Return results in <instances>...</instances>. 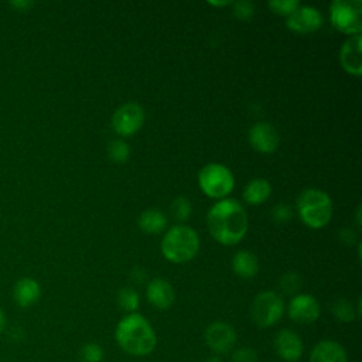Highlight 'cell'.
Returning a JSON list of instances; mask_svg holds the SVG:
<instances>
[{"label": "cell", "instance_id": "6da1fadb", "mask_svg": "<svg viewBox=\"0 0 362 362\" xmlns=\"http://www.w3.org/2000/svg\"><path fill=\"white\" fill-rule=\"evenodd\" d=\"M206 225L211 236L218 243L233 246L245 238L249 228V218L239 201L223 198L208 209Z\"/></svg>", "mask_w": 362, "mask_h": 362}, {"label": "cell", "instance_id": "7a4b0ae2", "mask_svg": "<svg viewBox=\"0 0 362 362\" xmlns=\"http://www.w3.org/2000/svg\"><path fill=\"white\" fill-rule=\"evenodd\" d=\"M115 339L122 351L132 356H146L157 345V335L146 317L139 313L126 314L115 328Z\"/></svg>", "mask_w": 362, "mask_h": 362}, {"label": "cell", "instance_id": "3957f363", "mask_svg": "<svg viewBox=\"0 0 362 362\" xmlns=\"http://www.w3.org/2000/svg\"><path fill=\"white\" fill-rule=\"evenodd\" d=\"M296 209L304 225L311 229H321L332 218V199L320 188H307L300 192Z\"/></svg>", "mask_w": 362, "mask_h": 362}, {"label": "cell", "instance_id": "277c9868", "mask_svg": "<svg viewBox=\"0 0 362 362\" xmlns=\"http://www.w3.org/2000/svg\"><path fill=\"white\" fill-rule=\"evenodd\" d=\"M198 250L199 236L195 229L185 225L171 226L161 240V253L171 263H187L197 256Z\"/></svg>", "mask_w": 362, "mask_h": 362}, {"label": "cell", "instance_id": "5b68a950", "mask_svg": "<svg viewBox=\"0 0 362 362\" xmlns=\"http://www.w3.org/2000/svg\"><path fill=\"white\" fill-rule=\"evenodd\" d=\"M198 185L206 197L223 199L232 192L235 177L226 165L221 163H209L199 170Z\"/></svg>", "mask_w": 362, "mask_h": 362}, {"label": "cell", "instance_id": "8992f818", "mask_svg": "<svg viewBox=\"0 0 362 362\" xmlns=\"http://www.w3.org/2000/svg\"><path fill=\"white\" fill-rule=\"evenodd\" d=\"M331 24L341 33L358 35L362 31V1L334 0L329 4Z\"/></svg>", "mask_w": 362, "mask_h": 362}, {"label": "cell", "instance_id": "52a82bcc", "mask_svg": "<svg viewBox=\"0 0 362 362\" xmlns=\"http://www.w3.org/2000/svg\"><path fill=\"white\" fill-rule=\"evenodd\" d=\"M284 313L283 298L270 290L260 291L252 301L250 315L253 322L260 328H269L277 324Z\"/></svg>", "mask_w": 362, "mask_h": 362}, {"label": "cell", "instance_id": "ba28073f", "mask_svg": "<svg viewBox=\"0 0 362 362\" xmlns=\"http://www.w3.org/2000/svg\"><path fill=\"white\" fill-rule=\"evenodd\" d=\"M144 117V109L139 103L126 102L115 110L110 119V124L115 133L129 137L141 129Z\"/></svg>", "mask_w": 362, "mask_h": 362}, {"label": "cell", "instance_id": "9c48e42d", "mask_svg": "<svg viewBox=\"0 0 362 362\" xmlns=\"http://www.w3.org/2000/svg\"><path fill=\"white\" fill-rule=\"evenodd\" d=\"M205 342L208 348L215 352V355H222L230 352L238 341L235 328L225 321L211 322L204 332Z\"/></svg>", "mask_w": 362, "mask_h": 362}, {"label": "cell", "instance_id": "30bf717a", "mask_svg": "<svg viewBox=\"0 0 362 362\" xmlns=\"http://www.w3.org/2000/svg\"><path fill=\"white\" fill-rule=\"evenodd\" d=\"M324 23L321 11L313 6H298L286 18V25L288 30L297 34H308L317 31Z\"/></svg>", "mask_w": 362, "mask_h": 362}, {"label": "cell", "instance_id": "8fae6325", "mask_svg": "<svg viewBox=\"0 0 362 362\" xmlns=\"http://www.w3.org/2000/svg\"><path fill=\"white\" fill-rule=\"evenodd\" d=\"M288 317L297 324H313L321 314L317 298L311 294H296L287 307Z\"/></svg>", "mask_w": 362, "mask_h": 362}, {"label": "cell", "instance_id": "7c38bea8", "mask_svg": "<svg viewBox=\"0 0 362 362\" xmlns=\"http://www.w3.org/2000/svg\"><path fill=\"white\" fill-rule=\"evenodd\" d=\"M273 345L276 354L287 362L298 361L304 352V344L301 337L296 331L288 328H283L276 334Z\"/></svg>", "mask_w": 362, "mask_h": 362}, {"label": "cell", "instance_id": "4fadbf2b", "mask_svg": "<svg viewBox=\"0 0 362 362\" xmlns=\"http://www.w3.org/2000/svg\"><path fill=\"white\" fill-rule=\"evenodd\" d=\"M250 146L263 154H269L276 151L279 146V133L274 126L267 122H257L255 123L247 134Z\"/></svg>", "mask_w": 362, "mask_h": 362}, {"label": "cell", "instance_id": "5bb4252c", "mask_svg": "<svg viewBox=\"0 0 362 362\" xmlns=\"http://www.w3.org/2000/svg\"><path fill=\"white\" fill-rule=\"evenodd\" d=\"M339 62L349 75L359 76L362 74V37L351 35L339 49Z\"/></svg>", "mask_w": 362, "mask_h": 362}, {"label": "cell", "instance_id": "9a60e30c", "mask_svg": "<svg viewBox=\"0 0 362 362\" xmlns=\"http://www.w3.org/2000/svg\"><path fill=\"white\" fill-rule=\"evenodd\" d=\"M146 296L148 303L158 310L170 308L175 300L171 283L163 277H154L147 283Z\"/></svg>", "mask_w": 362, "mask_h": 362}, {"label": "cell", "instance_id": "2e32d148", "mask_svg": "<svg viewBox=\"0 0 362 362\" xmlns=\"http://www.w3.org/2000/svg\"><path fill=\"white\" fill-rule=\"evenodd\" d=\"M310 362H348V355L339 342L334 339H322L313 346Z\"/></svg>", "mask_w": 362, "mask_h": 362}, {"label": "cell", "instance_id": "e0dca14e", "mask_svg": "<svg viewBox=\"0 0 362 362\" xmlns=\"http://www.w3.org/2000/svg\"><path fill=\"white\" fill-rule=\"evenodd\" d=\"M41 297L40 283L33 277H21L14 283L13 298L21 308L34 305Z\"/></svg>", "mask_w": 362, "mask_h": 362}, {"label": "cell", "instance_id": "ac0fdd59", "mask_svg": "<svg viewBox=\"0 0 362 362\" xmlns=\"http://www.w3.org/2000/svg\"><path fill=\"white\" fill-rule=\"evenodd\" d=\"M232 269L242 279H252L259 272V259L249 250H239L232 257Z\"/></svg>", "mask_w": 362, "mask_h": 362}, {"label": "cell", "instance_id": "d6986e66", "mask_svg": "<svg viewBox=\"0 0 362 362\" xmlns=\"http://www.w3.org/2000/svg\"><path fill=\"white\" fill-rule=\"evenodd\" d=\"M272 194V185L266 178L257 177L250 180L243 189V199L249 205H260Z\"/></svg>", "mask_w": 362, "mask_h": 362}, {"label": "cell", "instance_id": "ffe728a7", "mask_svg": "<svg viewBox=\"0 0 362 362\" xmlns=\"http://www.w3.org/2000/svg\"><path fill=\"white\" fill-rule=\"evenodd\" d=\"M139 228L146 232V233H160L165 229L167 226V216L164 215V212H161L160 209L156 208H150V209H144L137 219Z\"/></svg>", "mask_w": 362, "mask_h": 362}, {"label": "cell", "instance_id": "44dd1931", "mask_svg": "<svg viewBox=\"0 0 362 362\" xmlns=\"http://www.w3.org/2000/svg\"><path fill=\"white\" fill-rule=\"evenodd\" d=\"M117 304L127 314L137 313V308L140 305V297L137 291L132 287H123L117 293Z\"/></svg>", "mask_w": 362, "mask_h": 362}, {"label": "cell", "instance_id": "7402d4cb", "mask_svg": "<svg viewBox=\"0 0 362 362\" xmlns=\"http://www.w3.org/2000/svg\"><path fill=\"white\" fill-rule=\"evenodd\" d=\"M331 313L341 322H351L358 318L354 304L345 298L335 300L331 305Z\"/></svg>", "mask_w": 362, "mask_h": 362}, {"label": "cell", "instance_id": "603a6c76", "mask_svg": "<svg viewBox=\"0 0 362 362\" xmlns=\"http://www.w3.org/2000/svg\"><path fill=\"white\" fill-rule=\"evenodd\" d=\"M107 156L113 163H126L130 156V147L124 140H112L107 146Z\"/></svg>", "mask_w": 362, "mask_h": 362}, {"label": "cell", "instance_id": "cb8c5ba5", "mask_svg": "<svg viewBox=\"0 0 362 362\" xmlns=\"http://www.w3.org/2000/svg\"><path fill=\"white\" fill-rule=\"evenodd\" d=\"M170 211L173 214V216L177 219V221H187L191 215V211H192V206H191V202L188 198L185 197H177L171 205H170Z\"/></svg>", "mask_w": 362, "mask_h": 362}, {"label": "cell", "instance_id": "d4e9b609", "mask_svg": "<svg viewBox=\"0 0 362 362\" xmlns=\"http://www.w3.org/2000/svg\"><path fill=\"white\" fill-rule=\"evenodd\" d=\"M300 287H301V279L297 273L288 272V273L283 274L279 280V288L284 294H288V296L297 294Z\"/></svg>", "mask_w": 362, "mask_h": 362}, {"label": "cell", "instance_id": "484cf974", "mask_svg": "<svg viewBox=\"0 0 362 362\" xmlns=\"http://www.w3.org/2000/svg\"><path fill=\"white\" fill-rule=\"evenodd\" d=\"M81 362H102L103 361V349L96 342H86L82 345L79 351Z\"/></svg>", "mask_w": 362, "mask_h": 362}, {"label": "cell", "instance_id": "4316f807", "mask_svg": "<svg viewBox=\"0 0 362 362\" xmlns=\"http://www.w3.org/2000/svg\"><path fill=\"white\" fill-rule=\"evenodd\" d=\"M267 6L276 14L287 17L300 6V1H297V0H272L267 3Z\"/></svg>", "mask_w": 362, "mask_h": 362}, {"label": "cell", "instance_id": "83f0119b", "mask_svg": "<svg viewBox=\"0 0 362 362\" xmlns=\"http://www.w3.org/2000/svg\"><path fill=\"white\" fill-rule=\"evenodd\" d=\"M232 11L233 16L239 20H250L255 14V4L249 0H239L232 1Z\"/></svg>", "mask_w": 362, "mask_h": 362}, {"label": "cell", "instance_id": "f1b7e54d", "mask_svg": "<svg viewBox=\"0 0 362 362\" xmlns=\"http://www.w3.org/2000/svg\"><path fill=\"white\" fill-rule=\"evenodd\" d=\"M230 362H259V356L253 348L240 346L232 352Z\"/></svg>", "mask_w": 362, "mask_h": 362}, {"label": "cell", "instance_id": "f546056e", "mask_svg": "<svg viewBox=\"0 0 362 362\" xmlns=\"http://www.w3.org/2000/svg\"><path fill=\"white\" fill-rule=\"evenodd\" d=\"M272 216L276 222H287L288 219H291L293 212L290 205L287 204H277L273 211H272Z\"/></svg>", "mask_w": 362, "mask_h": 362}, {"label": "cell", "instance_id": "4dcf8cb0", "mask_svg": "<svg viewBox=\"0 0 362 362\" xmlns=\"http://www.w3.org/2000/svg\"><path fill=\"white\" fill-rule=\"evenodd\" d=\"M338 238H339V240H341V242H344V243H345V245H348V246H352V245L358 240V235H356V232H355V230H352V229H349V228L342 229V230L338 233Z\"/></svg>", "mask_w": 362, "mask_h": 362}, {"label": "cell", "instance_id": "1f68e13d", "mask_svg": "<svg viewBox=\"0 0 362 362\" xmlns=\"http://www.w3.org/2000/svg\"><path fill=\"white\" fill-rule=\"evenodd\" d=\"M10 6L20 10V11H27L34 6V1H31V0H11Z\"/></svg>", "mask_w": 362, "mask_h": 362}, {"label": "cell", "instance_id": "d6a6232c", "mask_svg": "<svg viewBox=\"0 0 362 362\" xmlns=\"http://www.w3.org/2000/svg\"><path fill=\"white\" fill-rule=\"evenodd\" d=\"M144 276H146L144 272L140 269H133V272H132V279L136 281H141L144 279Z\"/></svg>", "mask_w": 362, "mask_h": 362}, {"label": "cell", "instance_id": "836d02e7", "mask_svg": "<svg viewBox=\"0 0 362 362\" xmlns=\"http://www.w3.org/2000/svg\"><path fill=\"white\" fill-rule=\"evenodd\" d=\"M6 324H7V321H6V314H4L3 308L0 307V334L6 329Z\"/></svg>", "mask_w": 362, "mask_h": 362}, {"label": "cell", "instance_id": "e575fe53", "mask_svg": "<svg viewBox=\"0 0 362 362\" xmlns=\"http://www.w3.org/2000/svg\"><path fill=\"white\" fill-rule=\"evenodd\" d=\"M204 362H222V359H221V356L219 355H211V356H208Z\"/></svg>", "mask_w": 362, "mask_h": 362}, {"label": "cell", "instance_id": "d590c367", "mask_svg": "<svg viewBox=\"0 0 362 362\" xmlns=\"http://www.w3.org/2000/svg\"><path fill=\"white\" fill-rule=\"evenodd\" d=\"M355 216H356V225H358V226H361V223H362V221H361V206H358V208H356V214H355Z\"/></svg>", "mask_w": 362, "mask_h": 362}, {"label": "cell", "instance_id": "8d00e7d4", "mask_svg": "<svg viewBox=\"0 0 362 362\" xmlns=\"http://www.w3.org/2000/svg\"><path fill=\"white\" fill-rule=\"evenodd\" d=\"M130 362H139V361H130Z\"/></svg>", "mask_w": 362, "mask_h": 362}, {"label": "cell", "instance_id": "74e56055", "mask_svg": "<svg viewBox=\"0 0 362 362\" xmlns=\"http://www.w3.org/2000/svg\"><path fill=\"white\" fill-rule=\"evenodd\" d=\"M296 362H300V361H296Z\"/></svg>", "mask_w": 362, "mask_h": 362}]
</instances>
